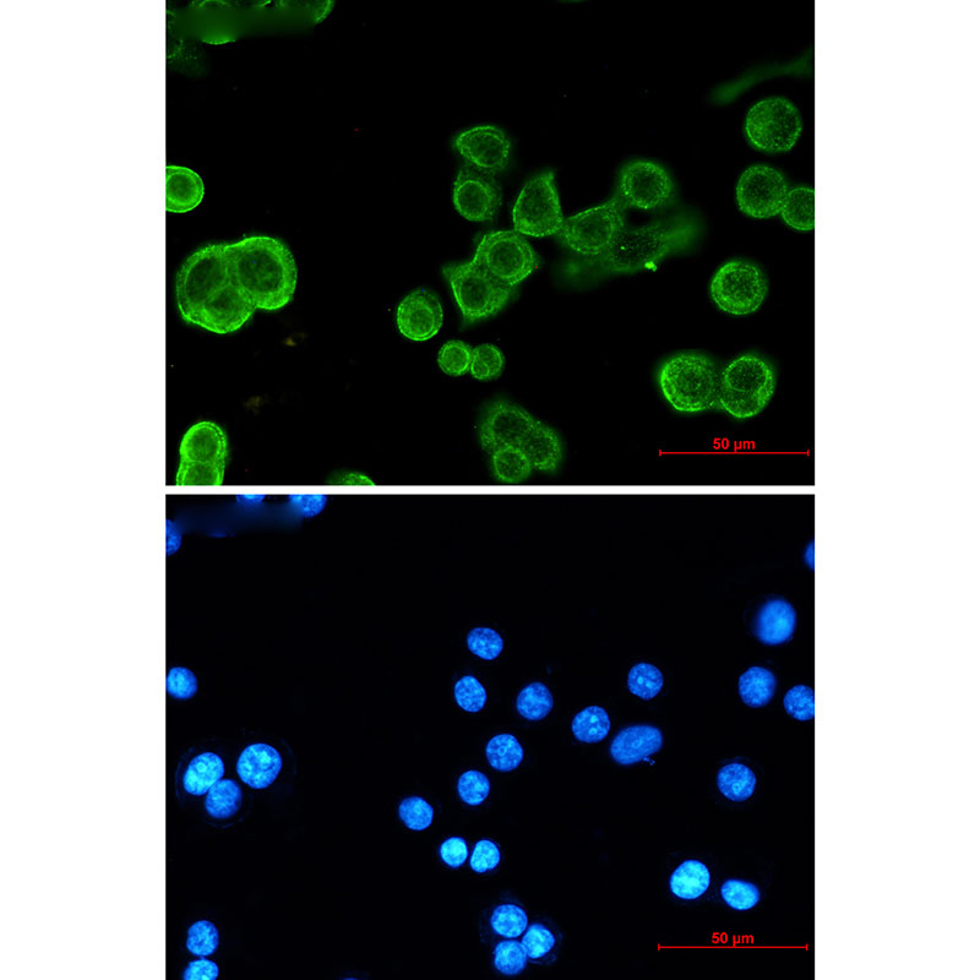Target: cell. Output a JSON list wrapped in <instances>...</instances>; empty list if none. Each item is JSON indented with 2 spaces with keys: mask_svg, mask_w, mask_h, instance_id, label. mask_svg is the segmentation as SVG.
<instances>
[{
  "mask_svg": "<svg viewBox=\"0 0 980 980\" xmlns=\"http://www.w3.org/2000/svg\"><path fill=\"white\" fill-rule=\"evenodd\" d=\"M453 200L455 209L471 222H489L497 217L503 203V190L490 174L465 165L457 173Z\"/></svg>",
  "mask_w": 980,
  "mask_h": 980,
  "instance_id": "16",
  "label": "cell"
},
{
  "mask_svg": "<svg viewBox=\"0 0 980 980\" xmlns=\"http://www.w3.org/2000/svg\"><path fill=\"white\" fill-rule=\"evenodd\" d=\"M399 813L401 820L413 831L428 829L434 819L433 808L421 797L405 799L400 805Z\"/></svg>",
  "mask_w": 980,
  "mask_h": 980,
  "instance_id": "44",
  "label": "cell"
},
{
  "mask_svg": "<svg viewBox=\"0 0 980 980\" xmlns=\"http://www.w3.org/2000/svg\"><path fill=\"white\" fill-rule=\"evenodd\" d=\"M500 863V851L494 842L489 840L479 841L471 857V868L478 874L487 873L498 867Z\"/></svg>",
  "mask_w": 980,
  "mask_h": 980,
  "instance_id": "48",
  "label": "cell"
},
{
  "mask_svg": "<svg viewBox=\"0 0 980 980\" xmlns=\"http://www.w3.org/2000/svg\"><path fill=\"white\" fill-rule=\"evenodd\" d=\"M457 789H459L460 798L466 804L477 807V805H481L489 796V778L479 771L465 772L460 777Z\"/></svg>",
  "mask_w": 980,
  "mask_h": 980,
  "instance_id": "46",
  "label": "cell"
},
{
  "mask_svg": "<svg viewBox=\"0 0 980 980\" xmlns=\"http://www.w3.org/2000/svg\"><path fill=\"white\" fill-rule=\"evenodd\" d=\"M625 210L613 196L607 203L565 219L558 241L577 258L600 257L626 227Z\"/></svg>",
  "mask_w": 980,
  "mask_h": 980,
  "instance_id": "7",
  "label": "cell"
},
{
  "mask_svg": "<svg viewBox=\"0 0 980 980\" xmlns=\"http://www.w3.org/2000/svg\"><path fill=\"white\" fill-rule=\"evenodd\" d=\"M176 298L185 323L219 335L241 330L255 313L231 279L226 244L190 255L177 275Z\"/></svg>",
  "mask_w": 980,
  "mask_h": 980,
  "instance_id": "2",
  "label": "cell"
},
{
  "mask_svg": "<svg viewBox=\"0 0 980 980\" xmlns=\"http://www.w3.org/2000/svg\"><path fill=\"white\" fill-rule=\"evenodd\" d=\"M720 375L711 358L680 353L662 363L658 386L674 411L696 415L718 406Z\"/></svg>",
  "mask_w": 980,
  "mask_h": 980,
  "instance_id": "4",
  "label": "cell"
},
{
  "mask_svg": "<svg viewBox=\"0 0 980 980\" xmlns=\"http://www.w3.org/2000/svg\"><path fill=\"white\" fill-rule=\"evenodd\" d=\"M769 292V283L758 266L732 260L721 266L711 281L713 303L722 312L745 317L758 312Z\"/></svg>",
  "mask_w": 980,
  "mask_h": 980,
  "instance_id": "12",
  "label": "cell"
},
{
  "mask_svg": "<svg viewBox=\"0 0 980 980\" xmlns=\"http://www.w3.org/2000/svg\"><path fill=\"white\" fill-rule=\"evenodd\" d=\"M813 546H814V544L811 543L810 544V547L807 549V553H805V560H807V563L809 564V566H810L811 569L814 568V557H813V555H814V547Z\"/></svg>",
  "mask_w": 980,
  "mask_h": 980,
  "instance_id": "54",
  "label": "cell"
},
{
  "mask_svg": "<svg viewBox=\"0 0 980 980\" xmlns=\"http://www.w3.org/2000/svg\"><path fill=\"white\" fill-rule=\"evenodd\" d=\"M554 699L551 690L543 683H532L521 691L516 701V709L528 721H542L553 710Z\"/></svg>",
  "mask_w": 980,
  "mask_h": 980,
  "instance_id": "33",
  "label": "cell"
},
{
  "mask_svg": "<svg viewBox=\"0 0 980 980\" xmlns=\"http://www.w3.org/2000/svg\"><path fill=\"white\" fill-rule=\"evenodd\" d=\"M776 391L771 364L755 355L735 358L720 375L718 407L735 419L760 415Z\"/></svg>",
  "mask_w": 980,
  "mask_h": 980,
  "instance_id": "5",
  "label": "cell"
},
{
  "mask_svg": "<svg viewBox=\"0 0 980 980\" xmlns=\"http://www.w3.org/2000/svg\"><path fill=\"white\" fill-rule=\"evenodd\" d=\"M522 946L531 960H541L555 946L554 935L542 924H533L527 929Z\"/></svg>",
  "mask_w": 980,
  "mask_h": 980,
  "instance_id": "47",
  "label": "cell"
},
{
  "mask_svg": "<svg viewBox=\"0 0 980 980\" xmlns=\"http://www.w3.org/2000/svg\"><path fill=\"white\" fill-rule=\"evenodd\" d=\"M454 147L466 165L494 177L508 170L513 150L509 136L494 125L465 130L456 136Z\"/></svg>",
  "mask_w": 980,
  "mask_h": 980,
  "instance_id": "17",
  "label": "cell"
},
{
  "mask_svg": "<svg viewBox=\"0 0 980 980\" xmlns=\"http://www.w3.org/2000/svg\"><path fill=\"white\" fill-rule=\"evenodd\" d=\"M220 968L216 965L214 961L208 960V958L201 957L200 960H195L189 963L188 967L184 969L183 979L184 980H215L219 978Z\"/></svg>",
  "mask_w": 980,
  "mask_h": 980,
  "instance_id": "51",
  "label": "cell"
},
{
  "mask_svg": "<svg viewBox=\"0 0 980 980\" xmlns=\"http://www.w3.org/2000/svg\"><path fill=\"white\" fill-rule=\"evenodd\" d=\"M797 628L796 609L783 598H773L760 608L755 622L756 637L762 644L777 646L792 639Z\"/></svg>",
  "mask_w": 980,
  "mask_h": 980,
  "instance_id": "21",
  "label": "cell"
},
{
  "mask_svg": "<svg viewBox=\"0 0 980 980\" xmlns=\"http://www.w3.org/2000/svg\"><path fill=\"white\" fill-rule=\"evenodd\" d=\"M473 348L460 340L446 342L438 353L441 372L450 377H462L470 373Z\"/></svg>",
  "mask_w": 980,
  "mask_h": 980,
  "instance_id": "36",
  "label": "cell"
},
{
  "mask_svg": "<svg viewBox=\"0 0 980 980\" xmlns=\"http://www.w3.org/2000/svg\"><path fill=\"white\" fill-rule=\"evenodd\" d=\"M553 171L538 173L522 188L513 209L515 231L522 236H557L564 225Z\"/></svg>",
  "mask_w": 980,
  "mask_h": 980,
  "instance_id": "10",
  "label": "cell"
},
{
  "mask_svg": "<svg viewBox=\"0 0 980 980\" xmlns=\"http://www.w3.org/2000/svg\"><path fill=\"white\" fill-rule=\"evenodd\" d=\"M332 484H342V486H373L372 479L358 472H343L335 476L330 481Z\"/></svg>",
  "mask_w": 980,
  "mask_h": 980,
  "instance_id": "53",
  "label": "cell"
},
{
  "mask_svg": "<svg viewBox=\"0 0 980 980\" xmlns=\"http://www.w3.org/2000/svg\"><path fill=\"white\" fill-rule=\"evenodd\" d=\"M243 792L233 780H220L211 787L204 803L206 813L217 821L230 820L241 809Z\"/></svg>",
  "mask_w": 980,
  "mask_h": 980,
  "instance_id": "30",
  "label": "cell"
},
{
  "mask_svg": "<svg viewBox=\"0 0 980 980\" xmlns=\"http://www.w3.org/2000/svg\"><path fill=\"white\" fill-rule=\"evenodd\" d=\"M231 279L255 310L276 312L293 301L298 269L291 250L280 239L245 237L226 244Z\"/></svg>",
  "mask_w": 980,
  "mask_h": 980,
  "instance_id": "3",
  "label": "cell"
},
{
  "mask_svg": "<svg viewBox=\"0 0 980 980\" xmlns=\"http://www.w3.org/2000/svg\"><path fill=\"white\" fill-rule=\"evenodd\" d=\"M503 285L516 288L539 268L535 249L516 231H493L479 239L475 257Z\"/></svg>",
  "mask_w": 980,
  "mask_h": 980,
  "instance_id": "9",
  "label": "cell"
},
{
  "mask_svg": "<svg viewBox=\"0 0 980 980\" xmlns=\"http://www.w3.org/2000/svg\"><path fill=\"white\" fill-rule=\"evenodd\" d=\"M614 196L625 209L656 211L674 203L677 184L660 163L633 160L620 170Z\"/></svg>",
  "mask_w": 980,
  "mask_h": 980,
  "instance_id": "13",
  "label": "cell"
},
{
  "mask_svg": "<svg viewBox=\"0 0 980 980\" xmlns=\"http://www.w3.org/2000/svg\"><path fill=\"white\" fill-rule=\"evenodd\" d=\"M205 195L203 179L187 167L166 168V210L185 214L198 208Z\"/></svg>",
  "mask_w": 980,
  "mask_h": 980,
  "instance_id": "23",
  "label": "cell"
},
{
  "mask_svg": "<svg viewBox=\"0 0 980 980\" xmlns=\"http://www.w3.org/2000/svg\"><path fill=\"white\" fill-rule=\"evenodd\" d=\"M397 328L406 339L423 342L433 339L444 324V310L437 294L418 288L402 299L396 312Z\"/></svg>",
  "mask_w": 980,
  "mask_h": 980,
  "instance_id": "18",
  "label": "cell"
},
{
  "mask_svg": "<svg viewBox=\"0 0 980 980\" xmlns=\"http://www.w3.org/2000/svg\"><path fill=\"white\" fill-rule=\"evenodd\" d=\"M166 690L173 699H193L199 690L198 678L188 668L173 667L167 674Z\"/></svg>",
  "mask_w": 980,
  "mask_h": 980,
  "instance_id": "45",
  "label": "cell"
},
{
  "mask_svg": "<svg viewBox=\"0 0 980 980\" xmlns=\"http://www.w3.org/2000/svg\"><path fill=\"white\" fill-rule=\"evenodd\" d=\"M181 466L177 481L181 484H217L222 482L228 457V439L214 422L194 424L181 443Z\"/></svg>",
  "mask_w": 980,
  "mask_h": 980,
  "instance_id": "8",
  "label": "cell"
},
{
  "mask_svg": "<svg viewBox=\"0 0 980 980\" xmlns=\"http://www.w3.org/2000/svg\"><path fill=\"white\" fill-rule=\"evenodd\" d=\"M777 690V679L769 669L751 667L739 678V695L751 709L770 704Z\"/></svg>",
  "mask_w": 980,
  "mask_h": 980,
  "instance_id": "26",
  "label": "cell"
},
{
  "mask_svg": "<svg viewBox=\"0 0 980 980\" xmlns=\"http://www.w3.org/2000/svg\"><path fill=\"white\" fill-rule=\"evenodd\" d=\"M797 107L782 97L766 98L750 108L745 121L749 143L767 154L791 151L802 134Z\"/></svg>",
  "mask_w": 980,
  "mask_h": 980,
  "instance_id": "11",
  "label": "cell"
},
{
  "mask_svg": "<svg viewBox=\"0 0 980 980\" xmlns=\"http://www.w3.org/2000/svg\"><path fill=\"white\" fill-rule=\"evenodd\" d=\"M533 470L554 473L562 466L565 456L563 439L546 423L538 421L532 432L520 445Z\"/></svg>",
  "mask_w": 980,
  "mask_h": 980,
  "instance_id": "22",
  "label": "cell"
},
{
  "mask_svg": "<svg viewBox=\"0 0 980 980\" xmlns=\"http://www.w3.org/2000/svg\"><path fill=\"white\" fill-rule=\"evenodd\" d=\"M490 464L499 482L516 484L531 476L533 467L519 446H505L490 455Z\"/></svg>",
  "mask_w": 980,
  "mask_h": 980,
  "instance_id": "29",
  "label": "cell"
},
{
  "mask_svg": "<svg viewBox=\"0 0 980 980\" xmlns=\"http://www.w3.org/2000/svg\"><path fill=\"white\" fill-rule=\"evenodd\" d=\"M663 734L657 727L633 726L623 729L614 738L611 756L619 765L631 766L647 760L663 747Z\"/></svg>",
  "mask_w": 980,
  "mask_h": 980,
  "instance_id": "19",
  "label": "cell"
},
{
  "mask_svg": "<svg viewBox=\"0 0 980 980\" xmlns=\"http://www.w3.org/2000/svg\"><path fill=\"white\" fill-rule=\"evenodd\" d=\"M454 694L457 705L466 712L477 713L487 704L486 689L472 675H466L455 684Z\"/></svg>",
  "mask_w": 980,
  "mask_h": 980,
  "instance_id": "43",
  "label": "cell"
},
{
  "mask_svg": "<svg viewBox=\"0 0 980 980\" xmlns=\"http://www.w3.org/2000/svg\"><path fill=\"white\" fill-rule=\"evenodd\" d=\"M789 193L786 178L775 168L756 165L742 174L737 185L740 211L754 219H770L781 214Z\"/></svg>",
  "mask_w": 980,
  "mask_h": 980,
  "instance_id": "15",
  "label": "cell"
},
{
  "mask_svg": "<svg viewBox=\"0 0 980 980\" xmlns=\"http://www.w3.org/2000/svg\"><path fill=\"white\" fill-rule=\"evenodd\" d=\"M441 272L454 294L465 328L495 317L516 296V288L495 280L475 259L445 265Z\"/></svg>",
  "mask_w": 980,
  "mask_h": 980,
  "instance_id": "6",
  "label": "cell"
},
{
  "mask_svg": "<svg viewBox=\"0 0 980 980\" xmlns=\"http://www.w3.org/2000/svg\"><path fill=\"white\" fill-rule=\"evenodd\" d=\"M664 686L663 673L650 663H637L630 669L628 688L630 693L642 700L655 699Z\"/></svg>",
  "mask_w": 980,
  "mask_h": 980,
  "instance_id": "35",
  "label": "cell"
},
{
  "mask_svg": "<svg viewBox=\"0 0 980 980\" xmlns=\"http://www.w3.org/2000/svg\"><path fill=\"white\" fill-rule=\"evenodd\" d=\"M494 966L505 976H517L525 971L527 954L519 941H502L494 950Z\"/></svg>",
  "mask_w": 980,
  "mask_h": 980,
  "instance_id": "40",
  "label": "cell"
},
{
  "mask_svg": "<svg viewBox=\"0 0 980 980\" xmlns=\"http://www.w3.org/2000/svg\"><path fill=\"white\" fill-rule=\"evenodd\" d=\"M183 535L178 526L173 521H166V553L167 557H172L182 547Z\"/></svg>",
  "mask_w": 980,
  "mask_h": 980,
  "instance_id": "52",
  "label": "cell"
},
{
  "mask_svg": "<svg viewBox=\"0 0 980 980\" xmlns=\"http://www.w3.org/2000/svg\"><path fill=\"white\" fill-rule=\"evenodd\" d=\"M721 896L728 907L745 912L759 905L761 892L753 882L731 879L723 882Z\"/></svg>",
  "mask_w": 980,
  "mask_h": 980,
  "instance_id": "37",
  "label": "cell"
},
{
  "mask_svg": "<svg viewBox=\"0 0 980 980\" xmlns=\"http://www.w3.org/2000/svg\"><path fill=\"white\" fill-rule=\"evenodd\" d=\"M283 761L271 745L258 743L243 750L237 762L239 778L250 788L265 789L279 777Z\"/></svg>",
  "mask_w": 980,
  "mask_h": 980,
  "instance_id": "20",
  "label": "cell"
},
{
  "mask_svg": "<svg viewBox=\"0 0 980 980\" xmlns=\"http://www.w3.org/2000/svg\"><path fill=\"white\" fill-rule=\"evenodd\" d=\"M486 754L490 766L500 772L516 770L525 755L519 740L511 734H499L490 739Z\"/></svg>",
  "mask_w": 980,
  "mask_h": 980,
  "instance_id": "32",
  "label": "cell"
},
{
  "mask_svg": "<svg viewBox=\"0 0 980 980\" xmlns=\"http://www.w3.org/2000/svg\"><path fill=\"white\" fill-rule=\"evenodd\" d=\"M505 369V356L499 347L484 343L473 348L470 373L479 381L498 379Z\"/></svg>",
  "mask_w": 980,
  "mask_h": 980,
  "instance_id": "34",
  "label": "cell"
},
{
  "mask_svg": "<svg viewBox=\"0 0 980 980\" xmlns=\"http://www.w3.org/2000/svg\"><path fill=\"white\" fill-rule=\"evenodd\" d=\"M700 230L698 217L690 212H679L642 227H625L606 253L596 258L566 260L562 274L575 286H587L611 276L652 269L671 255L693 247Z\"/></svg>",
  "mask_w": 980,
  "mask_h": 980,
  "instance_id": "1",
  "label": "cell"
},
{
  "mask_svg": "<svg viewBox=\"0 0 980 980\" xmlns=\"http://www.w3.org/2000/svg\"><path fill=\"white\" fill-rule=\"evenodd\" d=\"M537 422L524 407L504 399L495 400L484 408L479 419V443L489 455L505 446L520 448Z\"/></svg>",
  "mask_w": 980,
  "mask_h": 980,
  "instance_id": "14",
  "label": "cell"
},
{
  "mask_svg": "<svg viewBox=\"0 0 980 980\" xmlns=\"http://www.w3.org/2000/svg\"><path fill=\"white\" fill-rule=\"evenodd\" d=\"M784 710L794 720L807 722L815 717L814 690L807 685H797L789 689L783 699Z\"/></svg>",
  "mask_w": 980,
  "mask_h": 980,
  "instance_id": "41",
  "label": "cell"
},
{
  "mask_svg": "<svg viewBox=\"0 0 980 980\" xmlns=\"http://www.w3.org/2000/svg\"><path fill=\"white\" fill-rule=\"evenodd\" d=\"M571 729L577 740L582 743L596 744L608 737L611 731V720L606 710L600 706H590L577 713Z\"/></svg>",
  "mask_w": 980,
  "mask_h": 980,
  "instance_id": "31",
  "label": "cell"
},
{
  "mask_svg": "<svg viewBox=\"0 0 980 980\" xmlns=\"http://www.w3.org/2000/svg\"><path fill=\"white\" fill-rule=\"evenodd\" d=\"M220 945V933L210 920H199L188 930L187 950L198 957L214 955Z\"/></svg>",
  "mask_w": 980,
  "mask_h": 980,
  "instance_id": "39",
  "label": "cell"
},
{
  "mask_svg": "<svg viewBox=\"0 0 980 980\" xmlns=\"http://www.w3.org/2000/svg\"><path fill=\"white\" fill-rule=\"evenodd\" d=\"M755 772L749 766L732 762L723 766L717 776V786L724 798L734 803H743L754 796L756 791Z\"/></svg>",
  "mask_w": 980,
  "mask_h": 980,
  "instance_id": "27",
  "label": "cell"
},
{
  "mask_svg": "<svg viewBox=\"0 0 980 980\" xmlns=\"http://www.w3.org/2000/svg\"><path fill=\"white\" fill-rule=\"evenodd\" d=\"M669 885L674 896L686 901L698 900L709 890L710 870L699 860H686L674 871Z\"/></svg>",
  "mask_w": 980,
  "mask_h": 980,
  "instance_id": "25",
  "label": "cell"
},
{
  "mask_svg": "<svg viewBox=\"0 0 980 980\" xmlns=\"http://www.w3.org/2000/svg\"><path fill=\"white\" fill-rule=\"evenodd\" d=\"M492 928L506 939H516L525 933L528 917L524 909L515 905H502L495 908L490 918Z\"/></svg>",
  "mask_w": 980,
  "mask_h": 980,
  "instance_id": "38",
  "label": "cell"
},
{
  "mask_svg": "<svg viewBox=\"0 0 980 980\" xmlns=\"http://www.w3.org/2000/svg\"><path fill=\"white\" fill-rule=\"evenodd\" d=\"M440 857L451 868H460L468 857V847L464 838L453 837L440 847Z\"/></svg>",
  "mask_w": 980,
  "mask_h": 980,
  "instance_id": "49",
  "label": "cell"
},
{
  "mask_svg": "<svg viewBox=\"0 0 980 980\" xmlns=\"http://www.w3.org/2000/svg\"><path fill=\"white\" fill-rule=\"evenodd\" d=\"M782 220L798 231L815 228V193L808 187H798L788 193L781 210Z\"/></svg>",
  "mask_w": 980,
  "mask_h": 980,
  "instance_id": "28",
  "label": "cell"
},
{
  "mask_svg": "<svg viewBox=\"0 0 980 980\" xmlns=\"http://www.w3.org/2000/svg\"><path fill=\"white\" fill-rule=\"evenodd\" d=\"M290 503L303 517L317 516L328 504L325 495H291Z\"/></svg>",
  "mask_w": 980,
  "mask_h": 980,
  "instance_id": "50",
  "label": "cell"
},
{
  "mask_svg": "<svg viewBox=\"0 0 980 980\" xmlns=\"http://www.w3.org/2000/svg\"><path fill=\"white\" fill-rule=\"evenodd\" d=\"M467 646L473 655L482 658V660L493 661L503 652L504 640L498 631L489 628H476L468 634Z\"/></svg>",
  "mask_w": 980,
  "mask_h": 980,
  "instance_id": "42",
  "label": "cell"
},
{
  "mask_svg": "<svg viewBox=\"0 0 980 980\" xmlns=\"http://www.w3.org/2000/svg\"><path fill=\"white\" fill-rule=\"evenodd\" d=\"M223 775H225V764L219 755L215 753L196 755L183 772V791L192 797L204 796L214 784L222 780Z\"/></svg>",
  "mask_w": 980,
  "mask_h": 980,
  "instance_id": "24",
  "label": "cell"
}]
</instances>
